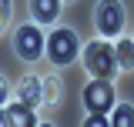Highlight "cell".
Instances as JSON below:
<instances>
[{"label":"cell","instance_id":"obj_1","mask_svg":"<svg viewBox=\"0 0 134 127\" xmlns=\"http://www.w3.org/2000/svg\"><path fill=\"white\" fill-rule=\"evenodd\" d=\"M84 67H87V74L97 80H107L111 74L117 70V54L111 44H104V40H97V44H91V47L84 50Z\"/></svg>","mask_w":134,"mask_h":127},{"label":"cell","instance_id":"obj_2","mask_svg":"<svg viewBox=\"0 0 134 127\" xmlns=\"http://www.w3.org/2000/svg\"><path fill=\"white\" fill-rule=\"evenodd\" d=\"M47 57L57 67H64V63H70L74 57H77V33L67 30V27H60V30H54L47 37Z\"/></svg>","mask_w":134,"mask_h":127},{"label":"cell","instance_id":"obj_3","mask_svg":"<svg viewBox=\"0 0 134 127\" xmlns=\"http://www.w3.org/2000/svg\"><path fill=\"white\" fill-rule=\"evenodd\" d=\"M111 104H114V87L107 84V80H91L87 87H84V107L91 114H104L111 111Z\"/></svg>","mask_w":134,"mask_h":127},{"label":"cell","instance_id":"obj_4","mask_svg":"<svg viewBox=\"0 0 134 127\" xmlns=\"http://www.w3.org/2000/svg\"><path fill=\"white\" fill-rule=\"evenodd\" d=\"M14 47H17V54L24 60H37L40 50H47V40H44V33L37 27H20L17 37H14Z\"/></svg>","mask_w":134,"mask_h":127},{"label":"cell","instance_id":"obj_5","mask_svg":"<svg viewBox=\"0 0 134 127\" xmlns=\"http://www.w3.org/2000/svg\"><path fill=\"white\" fill-rule=\"evenodd\" d=\"M121 27H124V7L117 0H104L97 7V30L104 37H114V33H121Z\"/></svg>","mask_w":134,"mask_h":127},{"label":"cell","instance_id":"obj_6","mask_svg":"<svg viewBox=\"0 0 134 127\" xmlns=\"http://www.w3.org/2000/svg\"><path fill=\"white\" fill-rule=\"evenodd\" d=\"M20 100H24L27 107L47 104V100H44V80L40 77H24V84H20Z\"/></svg>","mask_w":134,"mask_h":127},{"label":"cell","instance_id":"obj_7","mask_svg":"<svg viewBox=\"0 0 134 127\" xmlns=\"http://www.w3.org/2000/svg\"><path fill=\"white\" fill-rule=\"evenodd\" d=\"M30 14L37 24H54L60 14V0H30Z\"/></svg>","mask_w":134,"mask_h":127},{"label":"cell","instance_id":"obj_8","mask_svg":"<svg viewBox=\"0 0 134 127\" xmlns=\"http://www.w3.org/2000/svg\"><path fill=\"white\" fill-rule=\"evenodd\" d=\"M7 120H10V127H37L34 107H27L24 100H20V104H14V107H7Z\"/></svg>","mask_w":134,"mask_h":127},{"label":"cell","instance_id":"obj_9","mask_svg":"<svg viewBox=\"0 0 134 127\" xmlns=\"http://www.w3.org/2000/svg\"><path fill=\"white\" fill-rule=\"evenodd\" d=\"M114 54H117V67H121V70L134 67V40H121L114 47Z\"/></svg>","mask_w":134,"mask_h":127},{"label":"cell","instance_id":"obj_10","mask_svg":"<svg viewBox=\"0 0 134 127\" xmlns=\"http://www.w3.org/2000/svg\"><path fill=\"white\" fill-rule=\"evenodd\" d=\"M111 127H134V107L131 104H121L111 114Z\"/></svg>","mask_w":134,"mask_h":127},{"label":"cell","instance_id":"obj_11","mask_svg":"<svg viewBox=\"0 0 134 127\" xmlns=\"http://www.w3.org/2000/svg\"><path fill=\"white\" fill-rule=\"evenodd\" d=\"M44 100L47 104H57L60 100V80L57 77H44Z\"/></svg>","mask_w":134,"mask_h":127},{"label":"cell","instance_id":"obj_12","mask_svg":"<svg viewBox=\"0 0 134 127\" xmlns=\"http://www.w3.org/2000/svg\"><path fill=\"white\" fill-rule=\"evenodd\" d=\"M84 127H111V120H107L104 114H91V117L84 120Z\"/></svg>","mask_w":134,"mask_h":127},{"label":"cell","instance_id":"obj_13","mask_svg":"<svg viewBox=\"0 0 134 127\" xmlns=\"http://www.w3.org/2000/svg\"><path fill=\"white\" fill-rule=\"evenodd\" d=\"M7 97H10V84H7V77H0V107L7 104Z\"/></svg>","mask_w":134,"mask_h":127},{"label":"cell","instance_id":"obj_14","mask_svg":"<svg viewBox=\"0 0 134 127\" xmlns=\"http://www.w3.org/2000/svg\"><path fill=\"white\" fill-rule=\"evenodd\" d=\"M7 17H10V0H0V27L7 24Z\"/></svg>","mask_w":134,"mask_h":127},{"label":"cell","instance_id":"obj_15","mask_svg":"<svg viewBox=\"0 0 134 127\" xmlns=\"http://www.w3.org/2000/svg\"><path fill=\"white\" fill-rule=\"evenodd\" d=\"M0 127H10V120H7V111H0Z\"/></svg>","mask_w":134,"mask_h":127},{"label":"cell","instance_id":"obj_16","mask_svg":"<svg viewBox=\"0 0 134 127\" xmlns=\"http://www.w3.org/2000/svg\"><path fill=\"white\" fill-rule=\"evenodd\" d=\"M37 127H54V124H37Z\"/></svg>","mask_w":134,"mask_h":127}]
</instances>
